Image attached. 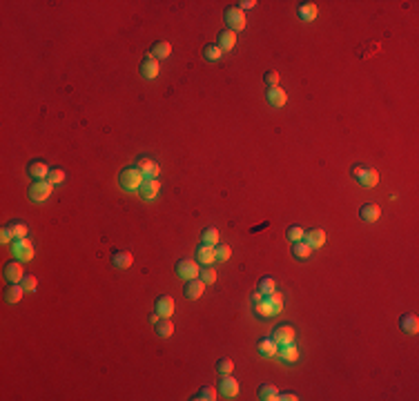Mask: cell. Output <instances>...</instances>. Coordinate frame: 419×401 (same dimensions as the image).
<instances>
[{
    "mask_svg": "<svg viewBox=\"0 0 419 401\" xmlns=\"http://www.w3.org/2000/svg\"><path fill=\"white\" fill-rule=\"evenodd\" d=\"M119 183H121L123 190H127V192H138L141 185L145 183V176L141 174L138 167H127V169H123V172L119 174Z\"/></svg>",
    "mask_w": 419,
    "mask_h": 401,
    "instance_id": "1",
    "label": "cell"
},
{
    "mask_svg": "<svg viewBox=\"0 0 419 401\" xmlns=\"http://www.w3.org/2000/svg\"><path fill=\"white\" fill-rule=\"evenodd\" d=\"M352 176L357 179L359 185L364 187H377L379 185V172L373 167H368V165H355L352 167Z\"/></svg>",
    "mask_w": 419,
    "mask_h": 401,
    "instance_id": "2",
    "label": "cell"
},
{
    "mask_svg": "<svg viewBox=\"0 0 419 401\" xmlns=\"http://www.w3.org/2000/svg\"><path fill=\"white\" fill-rule=\"evenodd\" d=\"M11 254H14V259H18V261H32L34 254H36V250H34L32 241L14 239L11 241Z\"/></svg>",
    "mask_w": 419,
    "mask_h": 401,
    "instance_id": "3",
    "label": "cell"
},
{
    "mask_svg": "<svg viewBox=\"0 0 419 401\" xmlns=\"http://www.w3.org/2000/svg\"><path fill=\"white\" fill-rule=\"evenodd\" d=\"M223 18H226V22H228V29H232L234 34L241 32V29H245V25H247L245 14L239 7H228L226 11H223Z\"/></svg>",
    "mask_w": 419,
    "mask_h": 401,
    "instance_id": "4",
    "label": "cell"
},
{
    "mask_svg": "<svg viewBox=\"0 0 419 401\" xmlns=\"http://www.w3.org/2000/svg\"><path fill=\"white\" fill-rule=\"evenodd\" d=\"M51 192H54V183L49 181H36L32 183V187H29V198L36 200V203H43V200H47L51 196Z\"/></svg>",
    "mask_w": 419,
    "mask_h": 401,
    "instance_id": "5",
    "label": "cell"
},
{
    "mask_svg": "<svg viewBox=\"0 0 419 401\" xmlns=\"http://www.w3.org/2000/svg\"><path fill=\"white\" fill-rule=\"evenodd\" d=\"M176 274L185 281H192V279H199L201 270H199V261H192V259H181L176 263Z\"/></svg>",
    "mask_w": 419,
    "mask_h": 401,
    "instance_id": "6",
    "label": "cell"
},
{
    "mask_svg": "<svg viewBox=\"0 0 419 401\" xmlns=\"http://www.w3.org/2000/svg\"><path fill=\"white\" fill-rule=\"evenodd\" d=\"M294 337H297V332H294L292 326H288V323H283V326H276L272 330V341L276 346H286V343H294Z\"/></svg>",
    "mask_w": 419,
    "mask_h": 401,
    "instance_id": "7",
    "label": "cell"
},
{
    "mask_svg": "<svg viewBox=\"0 0 419 401\" xmlns=\"http://www.w3.org/2000/svg\"><path fill=\"white\" fill-rule=\"evenodd\" d=\"M5 279L9 283H20L25 279V272H22V265L18 259H11V261L5 263Z\"/></svg>",
    "mask_w": 419,
    "mask_h": 401,
    "instance_id": "8",
    "label": "cell"
},
{
    "mask_svg": "<svg viewBox=\"0 0 419 401\" xmlns=\"http://www.w3.org/2000/svg\"><path fill=\"white\" fill-rule=\"evenodd\" d=\"M219 392L228 399H234L239 394V381L232 379V375H223V379L219 381Z\"/></svg>",
    "mask_w": 419,
    "mask_h": 401,
    "instance_id": "9",
    "label": "cell"
},
{
    "mask_svg": "<svg viewBox=\"0 0 419 401\" xmlns=\"http://www.w3.org/2000/svg\"><path fill=\"white\" fill-rule=\"evenodd\" d=\"M379 216H381V208L377 203H366V205H361V210H359V219L364 223H377Z\"/></svg>",
    "mask_w": 419,
    "mask_h": 401,
    "instance_id": "10",
    "label": "cell"
},
{
    "mask_svg": "<svg viewBox=\"0 0 419 401\" xmlns=\"http://www.w3.org/2000/svg\"><path fill=\"white\" fill-rule=\"evenodd\" d=\"M154 308H156V312H158V317H161V319H170V317L174 314V299L167 297V294H163V297L156 299Z\"/></svg>",
    "mask_w": 419,
    "mask_h": 401,
    "instance_id": "11",
    "label": "cell"
},
{
    "mask_svg": "<svg viewBox=\"0 0 419 401\" xmlns=\"http://www.w3.org/2000/svg\"><path fill=\"white\" fill-rule=\"evenodd\" d=\"M136 167L141 169V174H143L145 179H158V172H161V167H158V165L152 161V158H147V156L138 158Z\"/></svg>",
    "mask_w": 419,
    "mask_h": 401,
    "instance_id": "12",
    "label": "cell"
},
{
    "mask_svg": "<svg viewBox=\"0 0 419 401\" xmlns=\"http://www.w3.org/2000/svg\"><path fill=\"white\" fill-rule=\"evenodd\" d=\"M158 192H161V183H158V179H145V183L141 185L138 194L143 196L145 200H152L158 196Z\"/></svg>",
    "mask_w": 419,
    "mask_h": 401,
    "instance_id": "13",
    "label": "cell"
},
{
    "mask_svg": "<svg viewBox=\"0 0 419 401\" xmlns=\"http://www.w3.org/2000/svg\"><path fill=\"white\" fill-rule=\"evenodd\" d=\"M49 165H47L45 161H34V163H29V167H27V174L32 176V179H36V181H45L47 176H49Z\"/></svg>",
    "mask_w": 419,
    "mask_h": 401,
    "instance_id": "14",
    "label": "cell"
},
{
    "mask_svg": "<svg viewBox=\"0 0 419 401\" xmlns=\"http://www.w3.org/2000/svg\"><path fill=\"white\" fill-rule=\"evenodd\" d=\"M197 261L203 263V265H212L216 261V252H214V245H208V243H201L197 247Z\"/></svg>",
    "mask_w": 419,
    "mask_h": 401,
    "instance_id": "15",
    "label": "cell"
},
{
    "mask_svg": "<svg viewBox=\"0 0 419 401\" xmlns=\"http://www.w3.org/2000/svg\"><path fill=\"white\" fill-rule=\"evenodd\" d=\"M141 74L145 76L147 80H154L158 74H161V67H158V61H154L152 56L143 58V63H141Z\"/></svg>",
    "mask_w": 419,
    "mask_h": 401,
    "instance_id": "16",
    "label": "cell"
},
{
    "mask_svg": "<svg viewBox=\"0 0 419 401\" xmlns=\"http://www.w3.org/2000/svg\"><path fill=\"white\" fill-rule=\"evenodd\" d=\"M303 241L312 247V250H319V247H323V243H326V232L319 230V227H315V230H310V232H305Z\"/></svg>",
    "mask_w": 419,
    "mask_h": 401,
    "instance_id": "17",
    "label": "cell"
},
{
    "mask_svg": "<svg viewBox=\"0 0 419 401\" xmlns=\"http://www.w3.org/2000/svg\"><path fill=\"white\" fill-rule=\"evenodd\" d=\"M276 357L281 359V361L286 363H294L299 359V348L294 343H286V346H279V350H276Z\"/></svg>",
    "mask_w": 419,
    "mask_h": 401,
    "instance_id": "18",
    "label": "cell"
},
{
    "mask_svg": "<svg viewBox=\"0 0 419 401\" xmlns=\"http://www.w3.org/2000/svg\"><path fill=\"white\" fill-rule=\"evenodd\" d=\"M257 397L261 401H281V392L276 390L272 383H261L257 390Z\"/></svg>",
    "mask_w": 419,
    "mask_h": 401,
    "instance_id": "19",
    "label": "cell"
},
{
    "mask_svg": "<svg viewBox=\"0 0 419 401\" xmlns=\"http://www.w3.org/2000/svg\"><path fill=\"white\" fill-rule=\"evenodd\" d=\"M265 96H268V103L272 105V107H283V105L288 103V94H286V90H281V87H270Z\"/></svg>",
    "mask_w": 419,
    "mask_h": 401,
    "instance_id": "20",
    "label": "cell"
},
{
    "mask_svg": "<svg viewBox=\"0 0 419 401\" xmlns=\"http://www.w3.org/2000/svg\"><path fill=\"white\" fill-rule=\"evenodd\" d=\"M203 292H205V283L201 281V279L187 281V285H185V297L190 299V301L201 299V297H203Z\"/></svg>",
    "mask_w": 419,
    "mask_h": 401,
    "instance_id": "21",
    "label": "cell"
},
{
    "mask_svg": "<svg viewBox=\"0 0 419 401\" xmlns=\"http://www.w3.org/2000/svg\"><path fill=\"white\" fill-rule=\"evenodd\" d=\"M234 45H237V34H234L232 29L226 27L219 34V49L221 51H230V49H234Z\"/></svg>",
    "mask_w": 419,
    "mask_h": 401,
    "instance_id": "22",
    "label": "cell"
},
{
    "mask_svg": "<svg viewBox=\"0 0 419 401\" xmlns=\"http://www.w3.org/2000/svg\"><path fill=\"white\" fill-rule=\"evenodd\" d=\"M132 263H134V256L129 252H114V256H111V265L116 270H127L132 268Z\"/></svg>",
    "mask_w": 419,
    "mask_h": 401,
    "instance_id": "23",
    "label": "cell"
},
{
    "mask_svg": "<svg viewBox=\"0 0 419 401\" xmlns=\"http://www.w3.org/2000/svg\"><path fill=\"white\" fill-rule=\"evenodd\" d=\"M170 54H172V45L167 43V40H161V43H156L154 47H152V58L154 61H165V58H170Z\"/></svg>",
    "mask_w": 419,
    "mask_h": 401,
    "instance_id": "24",
    "label": "cell"
},
{
    "mask_svg": "<svg viewBox=\"0 0 419 401\" xmlns=\"http://www.w3.org/2000/svg\"><path fill=\"white\" fill-rule=\"evenodd\" d=\"M317 16H319V9H317L315 3H303V5H299V18H301V20L310 22V20H315Z\"/></svg>",
    "mask_w": 419,
    "mask_h": 401,
    "instance_id": "25",
    "label": "cell"
},
{
    "mask_svg": "<svg viewBox=\"0 0 419 401\" xmlns=\"http://www.w3.org/2000/svg\"><path fill=\"white\" fill-rule=\"evenodd\" d=\"M399 328L404 330V332H408V334H415L419 330V319L415 314H404L399 319Z\"/></svg>",
    "mask_w": 419,
    "mask_h": 401,
    "instance_id": "26",
    "label": "cell"
},
{
    "mask_svg": "<svg viewBox=\"0 0 419 401\" xmlns=\"http://www.w3.org/2000/svg\"><path fill=\"white\" fill-rule=\"evenodd\" d=\"M22 292L25 290H22L20 283H9V288L5 290V301H7V303H18L22 299Z\"/></svg>",
    "mask_w": 419,
    "mask_h": 401,
    "instance_id": "27",
    "label": "cell"
},
{
    "mask_svg": "<svg viewBox=\"0 0 419 401\" xmlns=\"http://www.w3.org/2000/svg\"><path fill=\"white\" fill-rule=\"evenodd\" d=\"M154 330L161 339H167L174 334V323L170 319H158V323H154Z\"/></svg>",
    "mask_w": 419,
    "mask_h": 401,
    "instance_id": "28",
    "label": "cell"
},
{
    "mask_svg": "<svg viewBox=\"0 0 419 401\" xmlns=\"http://www.w3.org/2000/svg\"><path fill=\"white\" fill-rule=\"evenodd\" d=\"M310 254H312V247L305 243V241H297V243L292 245V256L299 259V261H305Z\"/></svg>",
    "mask_w": 419,
    "mask_h": 401,
    "instance_id": "29",
    "label": "cell"
},
{
    "mask_svg": "<svg viewBox=\"0 0 419 401\" xmlns=\"http://www.w3.org/2000/svg\"><path fill=\"white\" fill-rule=\"evenodd\" d=\"M255 312H257V317H263V319H270V317H274L276 312L272 308V303L268 301V297H263L261 303H257L255 305Z\"/></svg>",
    "mask_w": 419,
    "mask_h": 401,
    "instance_id": "30",
    "label": "cell"
},
{
    "mask_svg": "<svg viewBox=\"0 0 419 401\" xmlns=\"http://www.w3.org/2000/svg\"><path fill=\"white\" fill-rule=\"evenodd\" d=\"M276 350H279V346L272 341V337L259 341V352H261L263 357H276Z\"/></svg>",
    "mask_w": 419,
    "mask_h": 401,
    "instance_id": "31",
    "label": "cell"
},
{
    "mask_svg": "<svg viewBox=\"0 0 419 401\" xmlns=\"http://www.w3.org/2000/svg\"><path fill=\"white\" fill-rule=\"evenodd\" d=\"M203 56H205V61L216 63V61H221L223 51L219 49V45H205V47H203Z\"/></svg>",
    "mask_w": 419,
    "mask_h": 401,
    "instance_id": "32",
    "label": "cell"
},
{
    "mask_svg": "<svg viewBox=\"0 0 419 401\" xmlns=\"http://www.w3.org/2000/svg\"><path fill=\"white\" fill-rule=\"evenodd\" d=\"M201 241L208 245H219V230L216 227H205L203 234H201Z\"/></svg>",
    "mask_w": 419,
    "mask_h": 401,
    "instance_id": "33",
    "label": "cell"
},
{
    "mask_svg": "<svg viewBox=\"0 0 419 401\" xmlns=\"http://www.w3.org/2000/svg\"><path fill=\"white\" fill-rule=\"evenodd\" d=\"M192 399H194V401H214V399H216V390H214L212 386H203Z\"/></svg>",
    "mask_w": 419,
    "mask_h": 401,
    "instance_id": "34",
    "label": "cell"
},
{
    "mask_svg": "<svg viewBox=\"0 0 419 401\" xmlns=\"http://www.w3.org/2000/svg\"><path fill=\"white\" fill-rule=\"evenodd\" d=\"M259 292H261L263 297H268V294L276 292V283H274V279H270V276H263V279L259 281Z\"/></svg>",
    "mask_w": 419,
    "mask_h": 401,
    "instance_id": "35",
    "label": "cell"
},
{
    "mask_svg": "<svg viewBox=\"0 0 419 401\" xmlns=\"http://www.w3.org/2000/svg\"><path fill=\"white\" fill-rule=\"evenodd\" d=\"M199 279L205 283V285H212V283L216 281V272L212 270V265H205L203 270H201V274H199Z\"/></svg>",
    "mask_w": 419,
    "mask_h": 401,
    "instance_id": "36",
    "label": "cell"
},
{
    "mask_svg": "<svg viewBox=\"0 0 419 401\" xmlns=\"http://www.w3.org/2000/svg\"><path fill=\"white\" fill-rule=\"evenodd\" d=\"M286 237L290 239L292 243H297V241H303L305 232H303V227H299V225H290L288 227V232H286Z\"/></svg>",
    "mask_w": 419,
    "mask_h": 401,
    "instance_id": "37",
    "label": "cell"
},
{
    "mask_svg": "<svg viewBox=\"0 0 419 401\" xmlns=\"http://www.w3.org/2000/svg\"><path fill=\"white\" fill-rule=\"evenodd\" d=\"M20 285H22V290L25 292H36V288H38V279L34 274H25V279L20 281Z\"/></svg>",
    "mask_w": 419,
    "mask_h": 401,
    "instance_id": "38",
    "label": "cell"
},
{
    "mask_svg": "<svg viewBox=\"0 0 419 401\" xmlns=\"http://www.w3.org/2000/svg\"><path fill=\"white\" fill-rule=\"evenodd\" d=\"M214 252H216V261H228L232 256V247L230 245H214Z\"/></svg>",
    "mask_w": 419,
    "mask_h": 401,
    "instance_id": "39",
    "label": "cell"
},
{
    "mask_svg": "<svg viewBox=\"0 0 419 401\" xmlns=\"http://www.w3.org/2000/svg\"><path fill=\"white\" fill-rule=\"evenodd\" d=\"M11 232H14V237L16 239H27V232H29V227L25 225V223H11Z\"/></svg>",
    "mask_w": 419,
    "mask_h": 401,
    "instance_id": "40",
    "label": "cell"
},
{
    "mask_svg": "<svg viewBox=\"0 0 419 401\" xmlns=\"http://www.w3.org/2000/svg\"><path fill=\"white\" fill-rule=\"evenodd\" d=\"M216 370H219V375H232V370H234V363L230 361V359H221L219 363H216Z\"/></svg>",
    "mask_w": 419,
    "mask_h": 401,
    "instance_id": "41",
    "label": "cell"
},
{
    "mask_svg": "<svg viewBox=\"0 0 419 401\" xmlns=\"http://www.w3.org/2000/svg\"><path fill=\"white\" fill-rule=\"evenodd\" d=\"M47 181H49V183H54V185H58V183H63L65 181V172H63V169H51V172H49V176H47Z\"/></svg>",
    "mask_w": 419,
    "mask_h": 401,
    "instance_id": "42",
    "label": "cell"
},
{
    "mask_svg": "<svg viewBox=\"0 0 419 401\" xmlns=\"http://www.w3.org/2000/svg\"><path fill=\"white\" fill-rule=\"evenodd\" d=\"M265 82H268L270 87H279V74H276L274 69H270V72L265 74Z\"/></svg>",
    "mask_w": 419,
    "mask_h": 401,
    "instance_id": "43",
    "label": "cell"
},
{
    "mask_svg": "<svg viewBox=\"0 0 419 401\" xmlns=\"http://www.w3.org/2000/svg\"><path fill=\"white\" fill-rule=\"evenodd\" d=\"M14 239H16V237H14V232H11V227H9V225L3 227V232H0V241H3V243H11Z\"/></svg>",
    "mask_w": 419,
    "mask_h": 401,
    "instance_id": "44",
    "label": "cell"
},
{
    "mask_svg": "<svg viewBox=\"0 0 419 401\" xmlns=\"http://www.w3.org/2000/svg\"><path fill=\"white\" fill-rule=\"evenodd\" d=\"M252 7H257V3H255V0H241V3H239V9H241V11L252 9Z\"/></svg>",
    "mask_w": 419,
    "mask_h": 401,
    "instance_id": "45",
    "label": "cell"
},
{
    "mask_svg": "<svg viewBox=\"0 0 419 401\" xmlns=\"http://www.w3.org/2000/svg\"><path fill=\"white\" fill-rule=\"evenodd\" d=\"M261 301H263V294H261V292H259V290H257V292H252V297H250V303H252V305L261 303Z\"/></svg>",
    "mask_w": 419,
    "mask_h": 401,
    "instance_id": "46",
    "label": "cell"
},
{
    "mask_svg": "<svg viewBox=\"0 0 419 401\" xmlns=\"http://www.w3.org/2000/svg\"><path fill=\"white\" fill-rule=\"evenodd\" d=\"M299 399V394H294V392H281V401H297Z\"/></svg>",
    "mask_w": 419,
    "mask_h": 401,
    "instance_id": "47",
    "label": "cell"
},
{
    "mask_svg": "<svg viewBox=\"0 0 419 401\" xmlns=\"http://www.w3.org/2000/svg\"><path fill=\"white\" fill-rule=\"evenodd\" d=\"M158 319H161V317H158V312H154V314L150 317V321H152V323H158Z\"/></svg>",
    "mask_w": 419,
    "mask_h": 401,
    "instance_id": "48",
    "label": "cell"
}]
</instances>
